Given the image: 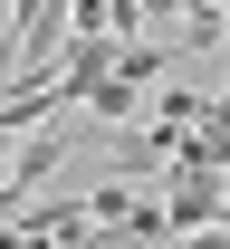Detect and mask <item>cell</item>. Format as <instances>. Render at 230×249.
<instances>
[{
	"label": "cell",
	"instance_id": "1",
	"mask_svg": "<svg viewBox=\"0 0 230 249\" xmlns=\"http://www.w3.org/2000/svg\"><path fill=\"white\" fill-rule=\"evenodd\" d=\"M163 220H173V240H182V230H221V220H230L221 173H211V163H182V154H173V173H163Z\"/></svg>",
	"mask_w": 230,
	"mask_h": 249
},
{
	"label": "cell",
	"instance_id": "2",
	"mask_svg": "<svg viewBox=\"0 0 230 249\" xmlns=\"http://www.w3.org/2000/svg\"><path fill=\"white\" fill-rule=\"evenodd\" d=\"M201 10H211V0H144V19H154V29H182V19H201Z\"/></svg>",
	"mask_w": 230,
	"mask_h": 249
},
{
	"label": "cell",
	"instance_id": "3",
	"mask_svg": "<svg viewBox=\"0 0 230 249\" xmlns=\"http://www.w3.org/2000/svg\"><path fill=\"white\" fill-rule=\"evenodd\" d=\"M10 77H19V29L0 19V87H10Z\"/></svg>",
	"mask_w": 230,
	"mask_h": 249
},
{
	"label": "cell",
	"instance_id": "4",
	"mask_svg": "<svg viewBox=\"0 0 230 249\" xmlns=\"http://www.w3.org/2000/svg\"><path fill=\"white\" fill-rule=\"evenodd\" d=\"M0 163H10V134H0Z\"/></svg>",
	"mask_w": 230,
	"mask_h": 249
}]
</instances>
